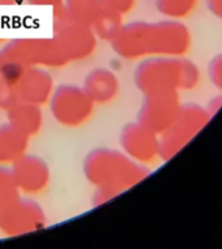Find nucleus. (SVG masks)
Instances as JSON below:
<instances>
[{
    "label": "nucleus",
    "instance_id": "obj_1",
    "mask_svg": "<svg viewBox=\"0 0 222 249\" xmlns=\"http://www.w3.org/2000/svg\"><path fill=\"white\" fill-rule=\"evenodd\" d=\"M68 62L60 47L52 39H17L0 50V75L16 83L31 66H61Z\"/></svg>",
    "mask_w": 222,
    "mask_h": 249
},
{
    "label": "nucleus",
    "instance_id": "obj_2",
    "mask_svg": "<svg viewBox=\"0 0 222 249\" xmlns=\"http://www.w3.org/2000/svg\"><path fill=\"white\" fill-rule=\"evenodd\" d=\"M54 39L68 61L86 57L95 48L92 29L70 18L65 5L55 9Z\"/></svg>",
    "mask_w": 222,
    "mask_h": 249
},
{
    "label": "nucleus",
    "instance_id": "obj_3",
    "mask_svg": "<svg viewBox=\"0 0 222 249\" xmlns=\"http://www.w3.org/2000/svg\"><path fill=\"white\" fill-rule=\"evenodd\" d=\"M92 104L85 89L70 85L57 87L50 99V109L55 120L69 127L83 124L92 112Z\"/></svg>",
    "mask_w": 222,
    "mask_h": 249
},
{
    "label": "nucleus",
    "instance_id": "obj_4",
    "mask_svg": "<svg viewBox=\"0 0 222 249\" xmlns=\"http://www.w3.org/2000/svg\"><path fill=\"white\" fill-rule=\"evenodd\" d=\"M129 169V162L122 156L107 149L93 151L85 162V173L90 182L104 190L114 188L117 183L122 182Z\"/></svg>",
    "mask_w": 222,
    "mask_h": 249
},
{
    "label": "nucleus",
    "instance_id": "obj_5",
    "mask_svg": "<svg viewBox=\"0 0 222 249\" xmlns=\"http://www.w3.org/2000/svg\"><path fill=\"white\" fill-rule=\"evenodd\" d=\"M46 214L42 206L29 198H19L15 205L0 214V230L8 236H18L43 229Z\"/></svg>",
    "mask_w": 222,
    "mask_h": 249
},
{
    "label": "nucleus",
    "instance_id": "obj_6",
    "mask_svg": "<svg viewBox=\"0 0 222 249\" xmlns=\"http://www.w3.org/2000/svg\"><path fill=\"white\" fill-rule=\"evenodd\" d=\"M11 169L19 190L26 194L42 192L50 182V167L38 156L22 155L13 162Z\"/></svg>",
    "mask_w": 222,
    "mask_h": 249
},
{
    "label": "nucleus",
    "instance_id": "obj_7",
    "mask_svg": "<svg viewBox=\"0 0 222 249\" xmlns=\"http://www.w3.org/2000/svg\"><path fill=\"white\" fill-rule=\"evenodd\" d=\"M15 86L19 100L39 107L50 100L54 92L52 77L38 66L27 68L16 81Z\"/></svg>",
    "mask_w": 222,
    "mask_h": 249
},
{
    "label": "nucleus",
    "instance_id": "obj_8",
    "mask_svg": "<svg viewBox=\"0 0 222 249\" xmlns=\"http://www.w3.org/2000/svg\"><path fill=\"white\" fill-rule=\"evenodd\" d=\"M7 113L8 124L23 135H35L42 127L43 116L39 105L18 100L8 109Z\"/></svg>",
    "mask_w": 222,
    "mask_h": 249
},
{
    "label": "nucleus",
    "instance_id": "obj_9",
    "mask_svg": "<svg viewBox=\"0 0 222 249\" xmlns=\"http://www.w3.org/2000/svg\"><path fill=\"white\" fill-rule=\"evenodd\" d=\"M29 136L9 124L0 126V163L15 162L26 149Z\"/></svg>",
    "mask_w": 222,
    "mask_h": 249
},
{
    "label": "nucleus",
    "instance_id": "obj_10",
    "mask_svg": "<svg viewBox=\"0 0 222 249\" xmlns=\"http://www.w3.org/2000/svg\"><path fill=\"white\" fill-rule=\"evenodd\" d=\"M85 83V91L92 101L105 103L116 95V78L104 69L91 71L89 77L86 78Z\"/></svg>",
    "mask_w": 222,
    "mask_h": 249
},
{
    "label": "nucleus",
    "instance_id": "obj_11",
    "mask_svg": "<svg viewBox=\"0 0 222 249\" xmlns=\"http://www.w3.org/2000/svg\"><path fill=\"white\" fill-rule=\"evenodd\" d=\"M64 5L70 18L89 27L95 25L105 9L103 0H66Z\"/></svg>",
    "mask_w": 222,
    "mask_h": 249
},
{
    "label": "nucleus",
    "instance_id": "obj_12",
    "mask_svg": "<svg viewBox=\"0 0 222 249\" xmlns=\"http://www.w3.org/2000/svg\"><path fill=\"white\" fill-rule=\"evenodd\" d=\"M19 191L12 169L0 163V214L18 201Z\"/></svg>",
    "mask_w": 222,
    "mask_h": 249
},
{
    "label": "nucleus",
    "instance_id": "obj_13",
    "mask_svg": "<svg viewBox=\"0 0 222 249\" xmlns=\"http://www.w3.org/2000/svg\"><path fill=\"white\" fill-rule=\"evenodd\" d=\"M196 0H157V7L171 17H182L192 11Z\"/></svg>",
    "mask_w": 222,
    "mask_h": 249
},
{
    "label": "nucleus",
    "instance_id": "obj_14",
    "mask_svg": "<svg viewBox=\"0 0 222 249\" xmlns=\"http://www.w3.org/2000/svg\"><path fill=\"white\" fill-rule=\"evenodd\" d=\"M18 100L15 83L0 75V109L8 110Z\"/></svg>",
    "mask_w": 222,
    "mask_h": 249
},
{
    "label": "nucleus",
    "instance_id": "obj_15",
    "mask_svg": "<svg viewBox=\"0 0 222 249\" xmlns=\"http://www.w3.org/2000/svg\"><path fill=\"white\" fill-rule=\"evenodd\" d=\"M105 5L112 8L113 11L118 12V13H125L131 9L134 0H103Z\"/></svg>",
    "mask_w": 222,
    "mask_h": 249
},
{
    "label": "nucleus",
    "instance_id": "obj_16",
    "mask_svg": "<svg viewBox=\"0 0 222 249\" xmlns=\"http://www.w3.org/2000/svg\"><path fill=\"white\" fill-rule=\"evenodd\" d=\"M27 3L33 5H51L56 9L64 5V0H27Z\"/></svg>",
    "mask_w": 222,
    "mask_h": 249
},
{
    "label": "nucleus",
    "instance_id": "obj_17",
    "mask_svg": "<svg viewBox=\"0 0 222 249\" xmlns=\"http://www.w3.org/2000/svg\"><path fill=\"white\" fill-rule=\"evenodd\" d=\"M209 1L210 9L216 13V15L222 17V0H208Z\"/></svg>",
    "mask_w": 222,
    "mask_h": 249
},
{
    "label": "nucleus",
    "instance_id": "obj_18",
    "mask_svg": "<svg viewBox=\"0 0 222 249\" xmlns=\"http://www.w3.org/2000/svg\"><path fill=\"white\" fill-rule=\"evenodd\" d=\"M13 0H0V4H9L12 3Z\"/></svg>",
    "mask_w": 222,
    "mask_h": 249
}]
</instances>
